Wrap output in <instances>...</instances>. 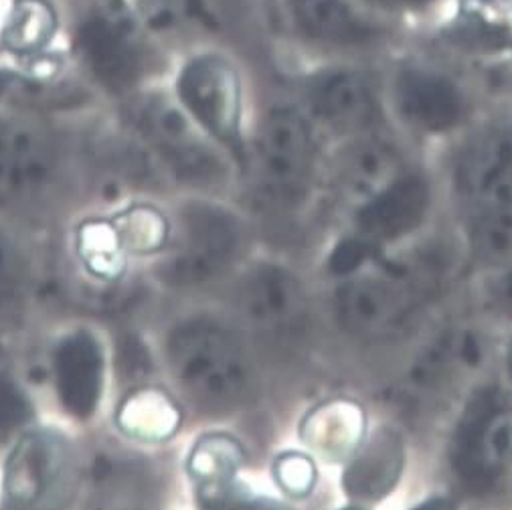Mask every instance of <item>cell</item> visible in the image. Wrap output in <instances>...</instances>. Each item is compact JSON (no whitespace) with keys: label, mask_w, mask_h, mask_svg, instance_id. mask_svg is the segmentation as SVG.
I'll use <instances>...</instances> for the list:
<instances>
[{"label":"cell","mask_w":512,"mask_h":510,"mask_svg":"<svg viewBox=\"0 0 512 510\" xmlns=\"http://www.w3.org/2000/svg\"><path fill=\"white\" fill-rule=\"evenodd\" d=\"M160 375L199 411L235 409L249 393L251 365L235 332L207 312H185L162 324L152 340Z\"/></svg>","instance_id":"obj_1"},{"label":"cell","mask_w":512,"mask_h":510,"mask_svg":"<svg viewBox=\"0 0 512 510\" xmlns=\"http://www.w3.org/2000/svg\"><path fill=\"white\" fill-rule=\"evenodd\" d=\"M43 399L49 413L90 434L104 425L114 389V334L92 316L55 322L41 353Z\"/></svg>","instance_id":"obj_2"},{"label":"cell","mask_w":512,"mask_h":510,"mask_svg":"<svg viewBox=\"0 0 512 510\" xmlns=\"http://www.w3.org/2000/svg\"><path fill=\"white\" fill-rule=\"evenodd\" d=\"M83 185L77 146L41 118L0 104V213L57 209Z\"/></svg>","instance_id":"obj_3"},{"label":"cell","mask_w":512,"mask_h":510,"mask_svg":"<svg viewBox=\"0 0 512 510\" xmlns=\"http://www.w3.org/2000/svg\"><path fill=\"white\" fill-rule=\"evenodd\" d=\"M85 434L45 413L0 450V508L47 510L79 502Z\"/></svg>","instance_id":"obj_4"},{"label":"cell","mask_w":512,"mask_h":510,"mask_svg":"<svg viewBox=\"0 0 512 510\" xmlns=\"http://www.w3.org/2000/svg\"><path fill=\"white\" fill-rule=\"evenodd\" d=\"M170 215L173 231L168 245L144 270L148 286L185 292L219 280L243 247L239 217L203 197L179 201Z\"/></svg>","instance_id":"obj_5"},{"label":"cell","mask_w":512,"mask_h":510,"mask_svg":"<svg viewBox=\"0 0 512 510\" xmlns=\"http://www.w3.org/2000/svg\"><path fill=\"white\" fill-rule=\"evenodd\" d=\"M122 126L140 142L162 179L191 189H213L227 168L217 146L193 124L175 98H126Z\"/></svg>","instance_id":"obj_6"},{"label":"cell","mask_w":512,"mask_h":510,"mask_svg":"<svg viewBox=\"0 0 512 510\" xmlns=\"http://www.w3.org/2000/svg\"><path fill=\"white\" fill-rule=\"evenodd\" d=\"M45 258L27 219L0 213V361H13L35 318Z\"/></svg>","instance_id":"obj_7"},{"label":"cell","mask_w":512,"mask_h":510,"mask_svg":"<svg viewBox=\"0 0 512 510\" xmlns=\"http://www.w3.org/2000/svg\"><path fill=\"white\" fill-rule=\"evenodd\" d=\"M175 100L193 124L237 160H245L241 136V81L219 55H199L177 75Z\"/></svg>","instance_id":"obj_8"},{"label":"cell","mask_w":512,"mask_h":510,"mask_svg":"<svg viewBox=\"0 0 512 510\" xmlns=\"http://www.w3.org/2000/svg\"><path fill=\"white\" fill-rule=\"evenodd\" d=\"M152 452L120 442L110 432L85 434V464L77 506H150L158 496Z\"/></svg>","instance_id":"obj_9"},{"label":"cell","mask_w":512,"mask_h":510,"mask_svg":"<svg viewBox=\"0 0 512 510\" xmlns=\"http://www.w3.org/2000/svg\"><path fill=\"white\" fill-rule=\"evenodd\" d=\"M81 63L104 90L130 98L146 75V49L138 27L122 7L106 5L85 17L75 33Z\"/></svg>","instance_id":"obj_10"},{"label":"cell","mask_w":512,"mask_h":510,"mask_svg":"<svg viewBox=\"0 0 512 510\" xmlns=\"http://www.w3.org/2000/svg\"><path fill=\"white\" fill-rule=\"evenodd\" d=\"M512 458V409L498 389H482L466 405L452 442V466L474 488H490Z\"/></svg>","instance_id":"obj_11"},{"label":"cell","mask_w":512,"mask_h":510,"mask_svg":"<svg viewBox=\"0 0 512 510\" xmlns=\"http://www.w3.org/2000/svg\"><path fill=\"white\" fill-rule=\"evenodd\" d=\"M183 419L181 399L150 373L116 383L102 428L124 444L152 452L177 438Z\"/></svg>","instance_id":"obj_12"},{"label":"cell","mask_w":512,"mask_h":510,"mask_svg":"<svg viewBox=\"0 0 512 510\" xmlns=\"http://www.w3.org/2000/svg\"><path fill=\"white\" fill-rule=\"evenodd\" d=\"M258 158L264 185L272 197L280 201L300 199L314 164V138L306 118L294 108L272 110L258 136Z\"/></svg>","instance_id":"obj_13"},{"label":"cell","mask_w":512,"mask_h":510,"mask_svg":"<svg viewBox=\"0 0 512 510\" xmlns=\"http://www.w3.org/2000/svg\"><path fill=\"white\" fill-rule=\"evenodd\" d=\"M393 96L399 116L428 134L450 132L466 116V98L458 83L436 69H403L395 79Z\"/></svg>","instance_id":"obj_14"},{"label":"cell","mask_w":512,"mask_h":510,"mask_svg":"<svg viewBox=\"0 0 512 510\" xmlns=\"http://www.w3.org/2000/svg\"><path fill=\"white\" fill-rule=\"evenodd\" d=\"M458 191L476 211H512V128L474 144L460 160Z\"/></svg>","instance_id":"obj_15"},{"label":"cell","mask_w":512,"mask_h":510,"mask_svg":"<svg viewBox=\"0 0 512 510\" xmlns=\"http://www.w3.org/2000/svg\"><path fill=\"white\" fill-rule=\"evenodd\" d=\"M430 187L423 177L399 173L379 193L361 203L359 235L371 243H389L415 231L430 209Z\"/></svg>","instance_id":"obj_16"},{"label":"cell","mask_w":512,"mask_h":510,"mask_svg":"<svg viewBox=\"0 0 512 510\" xmlns=\"http://www.w3.org/2000/svg\"><path fill=\"white\" fill-rule=\"evenodd\" d=\"M411 306L409 296L393 280L359 278L336 292L338 320L349 332L367 338H379L401 328Z\"/></svg>","instance_id":"obj_17"},{"label":"cell","mask_w":512,"mask_h":510,"mask_svg":"<svg viewBox=\"0 0 512 510\" xmlns=\"http://www.w3.org/2000/svg\"><path fill=\"white\" fill-rule=\"evenodd\" d=\"M239 304L251 324L270 332L292 330L306 316L302 284L280 266L251 270L241 284Z\"/></svg>","instance_id":"obj_18"},{"label":"cell","mask_w":512,"mask_h":510,"mask_svg":"<svg viewBox=\"0 0 512 510\" xmlns=\"http://www.w3.org/2000/svg\"><path fill=\"white\" fill-rule=\"evenodd\" d=\"M245 460L241 444L221 432L203 434L185 458V472L201 506H227L237 502V472Z\"/></svg>","instance_id":"obj_19"},{"label":"cell","mask_w":512,"mask_h":510,"mask_svg":"<svg viewBox=\"0 0 512 510\" xmlns=\"http://www.w3.org/2000/svg\"><path fill=\"white\" fill-rule=\"evenodd\" d=\"M310 106L320 122L338 132H361L377 120L371 85L353 71H332L318 77L310 90Z\"/></svg>","instance_id":"obj_20"},{"label":"cell","mask_w":512,"mask_h":510,"mask_svg":"<svg viewBox=\"0 0 512 510\" xmlns=\"http://www.w3.org/2000/svg\"><path fill=\"white\" fill-rule=\"evenodd\" d=\"M298 29L312 41L336 47L371 45L383 29L355 0H292Z\"/></svg>","instance_id":"obj_21"},{"label":"cell","mask_w":512,"mask_h":510,"mask_svg":"<svg viewBox=\"0 0 512 510\" xmlns=\"http://www.w3.org/2000/svg\"><path fill=\"white\" fill-rule=\"evenodd\" d=\"M365 423V413L355 401L330 399L304 417L300 440L324 460H345L361 448Z\"/></svg>","instance_id":"obj_22"},{"label":"cell","mask_w":512,"mask_h":510,"mask_svg":"<svg viewBox=\"0 0 512 510\" xmlns=\"http://www.w3.org/2000/svg\"><path fill=\"white\" fill-rule=\"evenodd\" d=\"M345 472V490L363 502L387 496L403 468V442L393 430H379Z\"/></svg>","instance_id":"obj_23"},{"label":"cell","mask_w":512,"mask_h":510,"mask_svg":"<svg viewBox=\"0 0 512 510\" xmlns=\"http://www.w3.org/2000/svg\"><path fill=\"white\" fill-rule=\"evenodd\" d=\"M450 33L456 43L472 51H508L512 49V3L510 0H462Z\"/></svg>","instance_id":"obj_24"},{"label":"cell","mask_w":512,"mask_h":510,"mask_svg":"<svg viewBox=\"0 0 512 510\" xmlns=\"http://www.w3.org/2000/svg\"><path fill=\"white\" fill-rule=\"evenodd\" d=\"M484 353L482 338L474 330L448 332L419 357L411 379L421 387H436L452 373L478 369Z\"/></svg>","instance_id":"obj_25"},{"label":"cell","mask_w":512,"mask_h":510,"mask_svg":"<svg viewBox=\"0 0 512 510\" xmlns=\"http://www.w3.org/2000/svg\"><path fill=\"white\" fill-rule=\"evenodd\" d=\"M399 175V156L383 142L353 146L340 164V185L349 197L365 203Z\"/></svg>","instance_id":"obj_26"},{"label":"cell","mask_w":512,"mask_h":510,"mask_svg":"<svg viewBox=\"0 0 512 510\" xmlns=\"http://www.w3.org/2000/svg\"><path fill=\"white\" fill-rule=\"evenodd\" d=\"M47 411L39 389L15 361H0V450Z\"/></svg>","instance_id":"obj_27"},{"label":"cell","mask_w":512,"mask_h":510,"mask_svg":"<svg viewBox=\"0 0 512 510\" xmlns=\"http://www.w3.org/2000/svg\"><path fill=\"white\" fill-rule=\"evenodd\" d=\"M55 23V13L45 0H17L0 43L15 55H35L53 39Z\"/></svg>","instance_id":"obj_28"},{"label":"cell","mask_w":512,"mask_h":510,"mask_svg":"<svg viewBox=\"0 0 512 510\" xmlns=\"http://www.w3.org/2000/svg\"><path fill=\"white\" fill-rule=\"evenodd\" d=\"M472 245L488 260H500L512 251V211H480L472 223Z\"/></svg>","instance_id":"obj_29"},{"label":"cell","mask_w":512,"mask_h":510,"mask_svg":"<svg viewBox=\"0 0 512 510\" xmlns=\"http://www.w3.org/2000/svg\"><path fill=\"white\" fill-rule=\"evenodd\" d=\"M274 476L278 486L290 496H306L316 484V466L312 458L290 452L278 458L274 466Z\"/></svg>","instance_id":"obj_30"},{"label":"cell","mask_w":512,"mask_h":510,"mask_svg":"<svg viewBox=\"0 0 512 510\" xmlns=\"http://www.w3.org/2000/svg\"><path fill=\"white\" fill-rule=\"evenodd\" d=\"M375 251L377 245L365 239L363 235L340 241L330 255V270L340 276L353 274L373 258Z\"/></svg>","instance_id":"obj_31"},{"label":"cell","mask_w":512,"mask_h":510,"mask_svg":"<svg viewBox=\"0 0 512 510\" xmlns=\"http://www.w3.org/2000/svg\"><path fill=\"white\" fill-rule=\"evenodd\" d=\"M490 298L500 310L512 314V270H506L490 284Z\"/></svg>","instance_id":"obj_32"},{"label":"cell","mask_w":512,"mask_h":510,"mask_svg":"<svg viewBox=\"0 0 512 510\" xmlns=\"http://www.w3.org/2000/svg\"><path fill=\"white\" fill-rule=\"evenodd\" d=\"M363 3L383 11H415L436 3V0H363Z\"/></svg>","instance_id":"obj_33"},{"label":"cell","mask_w":512,"mask_h":510,"mask_svg":"<svg viewBox=\"0 0 512 510\" xmlns=\"http://www.w3.org/2000/svg\"><path fill=\"white\" fill-rule=\"evenodd\" d=\"M11 83H13V79H11L7 73H0V100H3L5 94L9 92Z\"/></svg>","instance_id":"obj_34"},{"label":"cell","mask_w":512,"mask_h":510,"mask_svg":"<svg viewBox=\"0 0 512 510\" xmlns=\"http://www.w3.org/2000/svg\"><path fill=\"white\" fill-rule=\"evenodd\" d=\"M506 369H508V375L512 379V343L508 345V355H506Z\"/></svg>","instance_id":"obj_35"}]
</instances>
